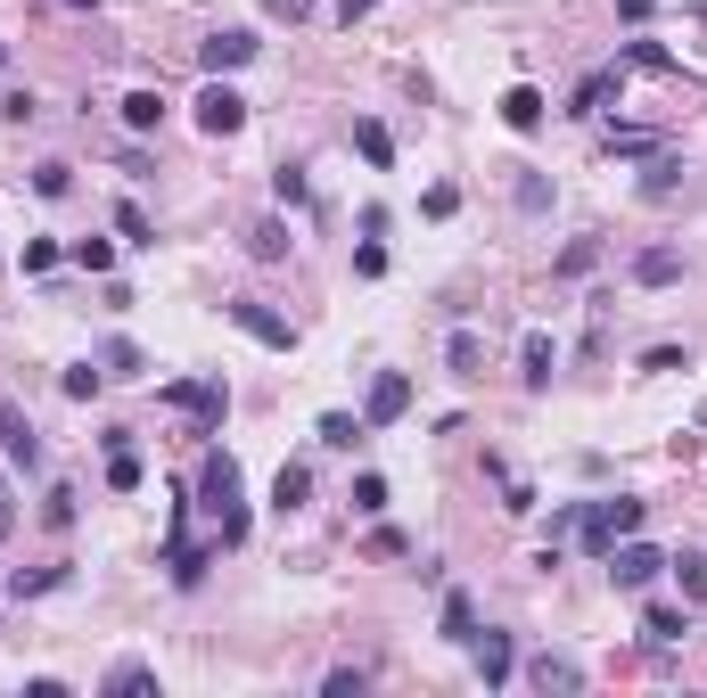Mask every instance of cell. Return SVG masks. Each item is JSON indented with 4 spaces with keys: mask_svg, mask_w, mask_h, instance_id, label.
Segmentation results:
<instances>
[{
    "mask_svg": "<svg viewBox=\"0 0 707 698\" xmlns=\"http://www.w3.org/2000/svg\"><path fill=\"white\" fill-rule=\"evenodd\" d=\"M198 510L215 518V551H239V542H247V477H239L231 452H206V469H198Z\"/></svg>",
    "mask_w": 707,
    "mask_h": 698,
    "instance_id": "1",
    "label": "cell"
},
{
    "mask_svg": "<svg viewBox=\"0 0 707 698\" xmlns=\"http://www.w3.org/2000/svg\"><path fill=\"white\" fill-rule=\"evenodd\" d=\"M641 518H650V501L634 493H609V501H585V518H576V542H585L593 559H609L626 535H641Z\"/></svg>",
    "mask_w": 707,
    "mask_h": 698,
    "instance_id": "2",
    "label": "cell"
},
{
    "mask_svg": "<svg viewBox=\"0 0 707 698\" xmlns=\"http://www.w3.org/2000/svg\"><path fill=\"white\" fill-rule=\"evenodd\" d=\"M165 403L190 411L198 428H222V411H231V387H222V378H173V387H165Z\"/></svg>",
    "mask_w": 707,
    "mask_h": 698,
    "instance_id": "3",
    "label": "cell"
},
{
    "mask_svg": "<svg viewBox=\"0 0 707 698\" xmlns=\"http://www.w3.org/2000/svg\"><path fill=\"white\" fill-rule=\"evenodd\" d=\"M198 132H206V140H231V132H247V99H239L222 74L198 91Z\"/></svg>",
    "mask_w": 707,
    "mask_h": 698,
    "instance_id": "4",
    "label": "cell"
},
{
    "mask_svg": "<svg viewBox=\"0 0 707 698\" xmlns=\"http://www.w3.org/2000/svg\"><path fill=\"white\" fill-rule=\"evenodd\" d=\"M222 312H231V321H239L247 337H256V346H272V353H297V321H280L272 305H256V296H231Z\"/></svg>",
    "mask_w": 707,
    "mask_h": 698,
    "instance_id": "5",
    "label": "cell"
},
{
    "mask_svg": "<svg viewBox=\"0 0 707 698\" xmlns=\"http://www.w3.org/2000/svg\"><path fill=\"white\" fill-rule=\"evenodd\" d=\"M609 576H617V591H650L658 576H667V551H650L641 535H626V542L609 551Z\"/></svg>",
    "mask_w": 707,
    "mask_h": 698,
    "instance_id": "6",
    "label": "cell"
},
{
    "mask_svg": "<svg viewBox=\"0 0 707 698\" xmlns=\"http://www.w3.org/2000/svg\"><path fill=\"white\" fill-rule=\"evenodd\" d=\"M256 50H263V41L247 33V26H222V33H206V41H198V67H206V74H239Z\"/></svg>",
    "mask_w": 707,
    "mask_h": 698,
    "instance_id": "7",
    "label": "cell"
},
{
    "mask_svg": "<svg viewBox=\"0 0 707 698\" xmlns=\"http://www.w3.org/2000/svg\"><path fill=\"white\" fill-rule=\"evenodd\" d=\"M404 411H411V378L404 370H379V378H370V403H362V428H395Z\"/></svg>",
    "mask_w": 707,
    "mask_h": 698,
    "instance_id": "8",
    "label": "cell"
},
{
    "mask_svg": "<svg viewBox=\"0 0 707 698\" xmlns=\"http://www.w3.org/2000/svg\"><path fill=\"white\" fill-rule=\"evenodd\" d=\"M0 452H9L17 469H26V477L41 469V436H33V419L17 411V403H0Z\"/></svg>",
    "mask_w": 707,
    "mask_h": 698,
    "instance_id": "9",
    "label": "cell"
},
{
    "mask_svg": "<svg viewBox=\"0 0 707 698\" xmlns=\"http://www.w3.org/2000/svg\"><path fill=\"white\" fill-rule=\"evenodd\" d=\"M477 682H486V690H502L510 682V666H518V649H510V632H477Z\"/></svg>",
    "mask_w": 707,
    "mask_h": 698,
    "instance_id": "10",
    "label": "cell"
},
{
    "mask_svg": "<svg viewBox=\"0 0 707 698\" xmlns=\"http://www.w3.org/2000/svg\"><path fill=\"white\" fill-rule=\"evenodd\" d=\"M641 632H650V641L658 649H667V641H683V632H691V600H650V608H641Z\"/></svg>",
    "mask_w": 707,
    "mask_h": 698,
    "instance_id": "11",
    "label": "cell"
},
{
    "mask_svg": "<svg viewBox=\"0 0 707 698\" xmlns=\"http://www.w3.org/2000/svg\"><path fill=\"white\" fill-rule=\"evenodd\" d=\"M617 91H626V74H617V67H600V74H585V82H576V99H568V116H600V108H609V99Z\"/></svg>",
    "mask_w": 707,
    "mask_h": 698,
    "instance_id": "12",
    "label": "cell"
},
{
    "mask_svg": "<svg viewBox=\"0 0 707 698\" xmlns=\"http://www.w3.org/2000/svg\"><path fill=\"white\" fill-rule=\"evenodd\" d=\"M544 108H551V99L535 91V82H510V91H502V123H510V132H535V123H544Z\"/></svg>",
    "mask_w": 707,
    "mask_h": 698,
    "instance_id": "13",
    "label": "cell"
},
{
    "mask_svg": "<svg viewBox=\"0 0 707 698\" xmlns=\"http://www.w3.org/2000/svg\"><path fill=\"white\" fill-rule=\"evenodd\" d=\"M527 674H535V690H544V698H551V690H559V698L585 690V666H576V658H551V649H544V658H535Z\"/></svg>",
    "mask_w": 707,
    "mask_h": 698,
    "instance_id": "14",
    "label": "cell"
},
{
    "mask_svg": "<svg viewBox=\"0 0 707 698\" xmlns=\"http://www.w3.org/2000/svg\"><path fill=\"white\" fill-rule=\"evenodd\" d=\"M108 698H157V666H140V658H123V666H108V682H99Z\"/></svg>",
    "mask_w": 707,
    "mask_h": 698,
    "instance_id": "15",
    "label": "cell"
},
{
    "mask_svg": "<svg viewBox=\"0 0 707 698\" xmlns=\"http://www.w3.org/2000/svg\"><path fill=\"white\" fill-rule=\"evenodd\" d=\"M634 280H641V288H675V280H683L675 247H641V256H634Z\"/></svg>",
    "mask_w": 707,
    "mask_h": 698,
    "instance_id": "16",
    "label": "cell"
},
{
    "mask_svg": "<svg viewBox=\"0 0 707 698\" xmlns=\"http://www.w3.org/2000/svg\"><path fill=\"white\" fill-rule=\"evenodd\" d=\"M305 493H313V469H305V460H288V469L272 477V510H280V518L305 510Z\"/></svg>",
    "mask_w": 707,
    "mask_h": 698,
    "instance_id": "17",
    "label": "cell"
},
{
    "mask_svg": "<svg viewBox=\"0 0 707 698\" xmlns=\"http://www.w3.org/2000/svg\"><path fill=\"white\" fill-rule=\"evenodd\" d=\"M354 148H362V164H379V173L395 164V132H387L379 116H362V123H354Z\"/></svg>",
    "mask_w": 707,
    "mask_h": 698,
    "instance_id": "18",
    "label": "cell"
},
{
    "mask_svg": "<svg viewBox=\"0 0 707 698\" xmlns=\"http://www.w3.org/2000/svg\"><path fill=\"white\" fill-rule=\"evenodd\" d=\"M445 370H452V378H477V370H486V346H477V329H452V337H445Z\"/></svg>",
    "mask_w": 707,
    "mask_h": 698,
    "instance_id": "19",
    "label": "cell"
},
{
    "mask_svg": "<svg viewBox=\"0 0 707 698\" xmlns=\"http://www.w3.org/2000/svg\"><path fill=\"white\" fill-rule=\"evenodd\" d=\"M436 625H445V641H477V600H469V591H445V617H436Z\"/></svg>",
    "mask_w": 707,
    "mask_h": 698,
    "instance_id": "20",
    "label": "cell"
},
{
    "mask_svg": "<svg viewBox=\"0 0 707 698\" xmlns=\"http://www.w3.org/2000/svg\"><path fill=\"white\" fill-rule=\"evenodd\" d=\"M247 256H256V263H280V256H288V222L263 215L256 230H247Z\"/></svg>",
    "mask_w": 707,
    "mask_h": 698,
    "instance_id": "21",
    "label": "cell"
},
{
    "mask_svg": "<svg viewBox=\"0 0 707 698\" xmlns=\"http://www.w3.org/2000/svg\"><path fill=\"white\" fill-rule=\"evenodd\" d=\"M321 443H329V452H354V443H362L370 428H362V419H354V411H321V428H313Z\"/></svg>",
    "mask_w": 707,
    "mask_h": 698,
    "instance_id": "22",
    "label": "cell"
},
{
    "mask_svg": "<svg viewBox=\"0 0 707 698\" xmlns=\"http://www.w3.org/2000/svg\"><path fill=\"white\" fill-rule=\"evenodd\" d=\"M518 362H527V387H551V362H559V353H551V337H544V329H527Z\"/></svg>",
    "mask_w": 707,
    "mask_h": 698,
    "instance_id": "23",
    "label": "cell"
},
{
    "mask_svg": "<svg viewBox=\"0 0 707 698\" xmlns=\"http://www.w3.org/2000/svg\"><path fill=\"white\" fill-rule=\"evenodd\" d=\"M165 123V91H132L123 99V132H157Z\"/></svg>",
    "mask_w": 707,
    "mask_h": 698,
    "instance_id": "24",
    "label": "cell"
},
{
    "mask_svg": "<svg viewBox=\"0 0 707 698\" xmlns=\"http://www.w3.org/2000/svg\"><path fill=\"white\" fill-rule=\"evenodd\" d=\"M99 362H108V378H140V370H149V353H140L132 337H108V353H99Z\"/></svg>",
    "mask_w": 707,
    "mask_h": 698,
    "instance_id": "25",
    "label": "cell"
},
{
    "mask_svg": "<svg viewBox=\"0 0 707 698\" xmlns=\"http://www.w3.org/2000/svg\"><path fill=\"white\" fill-rule=\"evenodd\" d=\"M116 230H123V247H157V222H149V215H140V206H132V198H123V206H116Z\"/></svg>",
    "mask_w": 707,
    "mask_h": 698,
    "instance_id": "26",
    "label": "cell"
},
{
    "mask_svg": "<svg viewBox=\"0 0 707 698\" xmlns=\"http://www.w3.org/2000/svg\"><path fill=\"white\" fill-rule=\"evenodd\" d=\"M140 477H149V469H140V452H132V443H116V452H108V485H116V493H132Z\"/></svg>",
    "mask_w": 707,
    "mask_h": 698,
    "instance_id": "27",
    "label": "cell"
},
{
    "mask_svg": "<svg viewBox=\"0 0 707 698\" xmlns=\"http://www.w3.org/2000/svg\"><path fill=\"white\" fill-rule=\"evenodd\" d=\"M67 256H74L82 271H99V280H108V271H116V247H108V239H74Z\"/></svg>",
    "mask_w": 707,
    "mask_h": 698,
    "instance_id": "28",
    "label": "cell"
},
{
    "mask_svg": "<svg viewBox=\"0 0 707 698\" xmlns=\"http://www.w3.org/2000/svg\"><path fill=\"white\" fill-rule=\"evenodd\" d=\"M675 173H683V164L667 157V148H658V157H650V173H641V198H667V189H675Z\"/></svg>",
    "mask_w": 707,
    "mask_h": 698,
    "instance_id": "29",
    "label": "cell"
},
{
    "mask_svg": "<svg viewBox=\"0 0 707 698\" xmlns=\"http://www.w3.org/2000/svg\"><path fill=\"white\" fill-rule=\"evenodd\" d=\"M354 510H362V518H379V510H387V477H370V469L354 477Z\"/></svg>",
    "mask_w": 707,
    "mask_h": 698,
    "instance_id": "30",
    "label": "cell"
},
{
    "mask_svg": "<svg viewBox=\"0 0 707 698\" xmlns=\"http://www.w3.org/2000/svg\"><path fill=\"white\" fill-rule=\"evenodd\" d=\"M41 526H58V535L74 526V493H67V485H50V493H41Z\"/></svg>",
    "mask_w": 707,
    "mask_h": 698,
    "instance_id": "31",
    "label": "cell"
},
{
    "mask_svg": "<svg viewBox=\"0 0 707 698\" xmlns=\"http://www.w3.org/2000/svg\"><path fill=\"white\" fill-rule=\"evenodd\" d=\"M600 263V239H576L568 256H559V280H585V271Z\"/></svg>",
    "mask_w": 707,
    "mask_h": 698,
    "instance_id": "32",
    "label": "cell"
},
{
    "mask_svg": "<svg viewBox=\"0 0 707 698\" xmlns=\"http://www.w3.org/2000/svg\"><path fill=\"white\" fill-rule=\"evenodd\" d=\"M658 148H667L658 132H609V157H658Z\"/></svg>",
    "mask_w": 707,
    "mask_h": 698,
    "instance_id": "33",
    "label": "cell"
},
{
    "mask_svg": "<svg viewBox=\"0 0 707 698\" xmlns=\"http://www.w3.org/2000/svg\"><path fill=\"white\" fill-rule=\"evenodd\" d=\"M667 567H675V584H683V600H691V608H699V600H707V567H699V559H667Z\"/></svg>",
    "mask_w": 707,
    "mask_h": 698,
    "instance_id": "34",
    "label": "cell"
},
{
    "mask_svg": "<svg viewBox=\"0 0 707 698\" xmlns=\"http://www.w3.org/2000/svg\"><path fill=\"white\" fill-rule=\"evenodd\" d=\"M33 189H41V198H67V189H74V164H33Z\"/></svg>",
    "mask_w": 707,
    "mask_h": 698,
    "instance_id": "35",
    "label": "cell"
},
{
    "mask_svg": "<svg viewBox=\"0 0 707 698\" xmlns=\"http://www.w3.org/2000/svg\"><path fill=\"white\" fill-rule=\"evenodd\" d=\"M50 584H67V576H58V567H33V576L17 567V576H9V591H17V600H33V591H50Z\"/></svg>",
    "mask_w": 707,
    "mask_h": 698,
    "instance_id": "36",
    "label": "cell"
},
{
    "mask_svg": "<svg viewBox=\"0 0 707 698\" xmlns=\"http://www.w3.org/2000/svg\"><path fill=\"white\" fill-rule=\"evenodd\" d=\"M272 189H280V206H305V198H313V189H305V173H297V164H280V173H272Z\"/></svg>",
    "mask_w": 707,
    "mask_h": 698,
    "instance_id": "37",
    "label": "cell"
},
{
    "mask_svg": "<svg viewBox=\"0 0 707 698\" xmlns=\"http://www.w3.org/2000/svg\"><path fill=\"white\" fill-rule=\"evenodd\" d=\"M99 378H108V370H91V362H74V370H67V395H74V403H91V395H99Z\"/></svg>",
    "mask_w": 707,
    "mask_h": 698,
    "instance_id": "38",
    "label": "cell"
},
{
    "mask_svg": "<svg viewBox=\"0 0 707 698\" xmlns=\"http://www.w3.org/2000/svg\"><path fill=\"white\" fill-rule=\"evenodd\" d=\"M362 682H370V674H362V666H338V674H329V682H321V690H329V698H362Z\"/></svg>",
    "mask_w": 707,
    "mask_h": 698,
    "instance_id": "39",
    "label": "cell"
},
{
    "mask_svg": "<svg viewBox=\"0 0 707 698\" xmlns=\"http://www.w3.org/2000/svg\"><path fill=\"white\" fill-rule=\"evenodd\" d=\"M58 256H67V247H58V239H26V256H17V263H26V271H50Z\"/></svg>",
    "mask_w": 707,
    "mask_h": 698,
    "instance_id": "40",
    "label": "cell"
},
{
    "mask_svg": "<svg viewBox=\"0 0 707 698\" xmlns=\"http://www.w3.org/2000/svg\"><path fill=\"white\" fill-rule=\"evenodd\" d=\"M263 17H280V26H305V17H313V0H256Z\"/></svg>",
    "mask_w": 707,
    "mask_h": 698,
    "instance_id": "41",
    "label": "cell"
},
{
    "mask_svg": "<svg viewBox=\"0 0 707 698\" xmlns=\"http://www.w3.org/2000/svg\"><path fill=\"white\" fill-rule=\"evenodd\" d=\"M518 206H527V215H544V206H551V181L527 173V181H518Z\"/></svg>",
    "mask_w": 707,
    "mask_h": 698,
    "instance_id": "42",
    "label": "cell"
},
{
    "mask_svg": "<svg viewBox=\"0 0 707 698\" xmlns=\"http://www.w3.org/2000/svg\"><path fill=\"white\" fill-rule=\"evenodd\" d=\"M354 271H362V280H379V271H387V247L362 239V247H354Z\"/></svg>",
    "mask_w": 707,
    "mask_h": 698,
    "instance_id": "43",
    "label": "cell"
},
{
    "mask_svg": "<svg viewBox=\"0 0 707 698\" xmlns=\"http://www.w3.org/2000/svg\"><path fill=\"white\" fill-rule=\"evenodd\" d=\"M626 67H650L658 74V67H667V50H658V41H626Z\"/></svg>",
    "mask_w": 707,
    "mask_h": 698,
    "instance_id": "44",
    "label": "cell"
},
{
    "mask_svg": "<svg viewBox=\"0 0 707 698\" xmlns=\"http://www.w3.org/2000/svg\"><path fill=\"white\" fill-rule=\"evenodd\" d=\"M420 206H428V215H436V222H445V215H452V206H461V189H452V181H436V189H428V198H420Z\"/></svg>",
    "mask_w": 707,
    "mask_h": 698,
    "instance_id": "45",
    "label": "cell"
},
{
    "mask_svg": "<svg viewBox=\"0 0 707 698\" xmlns=\"http://www.w3.org/2000/svg\"><path fill=\"white\" fill-rule=\"evenodd\" d=\"M404 551H411V542L395 535V526H379V535H370V559H404Z\"/></svg>",
    "mask_w": 707,
    "mask_h": 698,
    "instance_id": "46",
    "label": "cell"
},
{
    "mask_svg": "<svg viewBox=\"0 0 707 698\" xmlns=\"http://www.w3.org/2000/svg\"><path fill=\"white\" fill-rule=\"evenodd\" d=\"M617 17H626V26H650V17H658V0H617Z\"/></svg>",
    "mask_w": 707,
    "mask_h": 698,
    "instance_id": "47",
    "label": "cell"
},
{
    "mask_svg": "<svg viewBox=\"0 0 707 698\" xmlns=\"http://www.w3.org/2000/svg\"><path fill=\"white\" fill-rule=\"evenodd\" d=\"M370 9H379V0H338V26H362Z\"/></svg>",
    "mask_w": 707,
    "mask_h": 698,
    "instance_id": "48",
    "label": "cell"
},
{
    "mask_svg": "<svg viewBox=\"0 0 707 698\" xmlns=\"http://www.w3.org/2000/svg\"><path fill=\"white\" fill-rule=\"evenodd\" d=\"M9 526H17V501H9V485H0V535H9Z\"/></svg>",
    "mask_w": 707,
    "mask_h": 698,
    "instance_id": "49",
    "label": "cell"
},
{
    "mask_svg": "<svg viewBox=\"0 0 707 698\" xmlns=\"http://www.w3.org/2000/svg\"><path fill=\"white\" fill-rule=\"evenodd\" d=\"M0 67H9V41H0Z\"/></svg>",
    "mask_w": 707,
    "mask_h": 698,
    "instance_id": "50",
    "label": "cell"
},
{
    "mask_svg": "<svg viewBox=\"0 0 707 698\" xmlns=\"http://www.w3.org/2000/svg\"><path fill=\"white\" fill-rule=\"evenodd\" d=\"M74 9H91V0H74Z\"/></svg>",
    "mask_w": 707,
    "mask_h": 698,
    "instance_id": "51",
    "label": "cell"
}]
</instances>
